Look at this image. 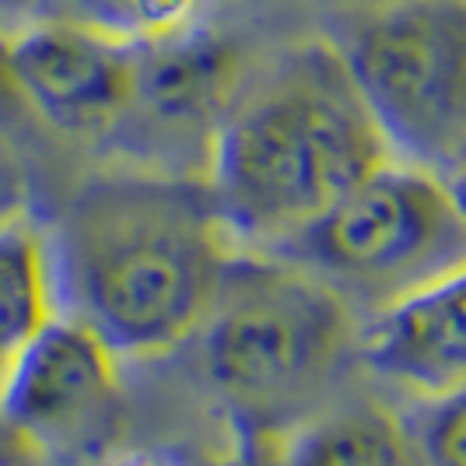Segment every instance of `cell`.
Here are the masks:
<instances>
[{"label": "cell", "instance_id": "6da1fadb", "mask_svg": "<svg viewBox=\"0 0 466 466\" xmlns=\"http://www.w3.org/2000/svg\"><path fill=\"white\" fill-rule=\"evenodd\" d=\"M64 312L123 361L193 344L238 257L208 176L119 165L70 197L53 232Z\"/></svg>", "mask_w": 466, "mask_h": 466}, {"label": "cell", "instance_id": "7a4b0ae2", "mask_svg": "<svg viewBox=\"0 0 466 466\" xmlns=\"http://www.w3.org/2000/svg\"><path fill=\"white\" fill-rule=\"evenodd\" d=\"M397 151L327 32L259 60L208 147L235 242L278 253Z\"/></svg>", "mask_w": 466, "mask_h": 466}, {"label": "cell", "instance_id": "3957f363", "mask_svg": "<svg viewBox=\"0 0 466 466\" xmlns=\"http://www.w3.org/2000/svg\"><path fill=\"white\" fill-rule=\"evenodd\" d=\"M358 333L361 312L316 270L242 249L193 344L210 397L249 442L278 452L337 403Z\"/></svg>", "mask_w": 466, "mask_h": 466}, {"label": "cell", "instance_id": "277c9868", "mask_svg": "<svg viewBox=\"0 0 466 466\" xmlns=\"http://www.w3.org/2000/svg\"><path fill=\"white\" fill-rule=\"evenodd\" d=\"M327 32L397 158L445 172L466 151V0H350Z\"/></svg>", "mask_w": 466, "mask_h": 466}, {"label": "cell", "instance_id": "5b68a950", "mask_svg": "<svg viewBox=\"0 0 466 466\" xmlns=\"http://www.w3.org/2000/svg\"><path fill=\"white\" fill-rule=\"evenodd\" d=\"M274 257L316 270L369 316L463 263L466 218L442 172L393 158Z\"/></svg>", "mask_w": 466, "mask_h": 466}, {"label": "cell", "instance_id": "8992f818", "mask_svg": "<svg viewBox=\"0 0 466 466\" xmlns=\"http://www.w3.org/2000/svg\"><path fill=\"white\" fill-rule=\"evenodd\" d=\"M0 418L39 460L109 456L123 428V358L64 312L11 372Z\"/></svg>", "mask_w": 466, "mask_h": 466}, {"label": "cell", "instance_id": "52a82bcc", "mask_svg": "<svg viewBox=\"0 0 466 466\" xmlns=\"http://www.w3.org/2000/svg\"><path fill=\"white\" fill-rule=\"evenodd\" d=\"M11 70L32 119L67 137H113L137 109V46L67 15L11 32Z\"/></svg>", "mask_w": 466, "mask_h": 466}, {"label": "cell", "instance_id": "ba28073f", "mask_svg": "<svg viewBox=\"0 0 466 466\" xmlns=\"http://www.w3.org/2000/svg\"><path fill=\"white\" fill-rule=\"evenodd\" d=\"M358 365L414 403L466 390V259L361 316Z\"/></svg>", "mask_w": 466, "mask_h": 466}, {"label": "cell", "instance_id": "9c48e42d", "mask_svg": "<svg viewBox=\"0 0 466 466\" xmlns=\"http://www.w3.org/2000/svg\"><path fill=\"white\" fill-rule=\"evenodd\" d=\"M257 64L242 35L214 22L168 43L137 46V109L127 130H151L179 144L204 140L210 147Z\"/></svg>", "mask_w": 466, "mask_h": 466}, {"label": "cell", "instance_id": "30bf717a", "mask_svg": "<svg viewBox=\"0 0 466 466\" xmlns=\"http://www.w3.org/2000/svg\"><path fill=\"white\" fill-rule=\"evenodd\" d=\"M56 316H64V299L53 235L22 214L0 225V393Z\"/></svg>", "mask_w": 466, "mask_h": 466}, {"label": "cell", "instance_id": "8fae6325", "mask_svg": "<svg viewBox=\"0 0 466 466\" xmlns=\"http://www.w3.org/2000/svg\"><path fill=\"white\" fill-rule=\"evenodd\" d=\"M280 466H424L410 424L375 397L344 400L278 449Z\"/></svg>", "mask_w": 466, "mask_h": 466}, {"label": "cell", "instance_id": "7c38bea8", "mask_svg": "<svg viewBox=\"0 0 466 466\" xmlns=\"http://www.w3.org/2000/svg\"><path fill=\"white\" fill-rule=\"evenodd\" d=\"M56 15L88 22L134 46H155L214 22L221 0H60Z\"/></svg>", "mask_w": 466, "mask_h": 466}, {"label": "cell", "instance_id": "4fadbf2b", "mask_svg": "<svg viewBox=\"0 0 466 466\" xmlns=\"http://www.w3.org/2000/svg\"><path fill=\"white\" fill-rule=\"evenodd\" d=\"M407 424L424 466H466V390L418 403Z\"/></svg>", "mask_w": 466, "mask_h": 466}, {"label": "cell", "instance_id": "5bb4252c", "mask_svg": "<svg viewBox=\"0 0 466 466\" xmlns=\"http://www.w3.org/2000/svg\"><path fill=\"white\" fill-rule=\"evenodd\" d=\"M22 214H28V183H25V172L18 158L0 140V225L15 221Z\"/></svg>", "mask_w": 466, "mask_h": 466}, {"label": "cell", "instance_id": "9a60e30c", "mask_svg": "<svg viewBox=\"0 0 466 466\" xmlns=\"http://www.w3.org/2000/svg\"><path fill=\"white\" fill-rule=\"evenodd\" d=\"M25 116L32 119L22 92L15 85V70H11V32H0V123Z\"/></svg>", "mask_w": 466, "mask_h": 466}, {"label": "cell", "instance_id": "2e32d148", "mask_svg": "<svg viewBox=\"0 0 466 466\" xmlns=\"http://www.w3.org/2000/svg\"><path fill=\"white\" fill-rule=\"evenodd\" d=\"M39 463V456L28 449L22 435L0 418V466H32Z\"/></svg>", "mask_w": 466, "mask_h": 466}, {"label": "cell", "instance_id": "e0dca14e", "mask_svg": "<svg viewBox=\"0 0 466 466\" xmlns=\"http://www.w3.org/2000/svg\"><path fill=\"white\" fill-rule=\"evenodd\" d=\"M106 466H183V460L162 449H119L106 456Z\"/></svg>", "mask_w": 466, "mask_h": 466}, {"label": "cell", "instance_id": "ac0fdd59", "mask_svg": "<svg viewBox=\"0 0 466 466\" xmlns=\"http://www.w3.org/2000/svg\"><path fill=\"white\" fill-rule=\"evenodd\" d=\"M445 176V183H449V189H452V197H456V204H460V210H463V218H466V151L456 158V162L449 165L442 172Z\"/></svg>", "mask_w": 466, "mask_h": 466}, {"label": "cell", "instance_id": "d6986e66", "mask_svg": "<svg viewBox=\"0 0 466 466\" xmlns=\"http://www.w3.org/2000/svg\"><path fill=\"white\" fill-rule=\"evenodd\" d=\"M228 466H259V463H253V460H235V463H228Z\"/></svg>", "mask_w": 466, "mask_h": 466}, {"label": "cell", "instance_id": "ffe728a7", "mask_svg": "<svg viewBox=\"0 0 466 466\" xmlns=\"http://www.w3.org/2000/svg\"><path fill=\"white\" fill-rule=\"evenodd\" d=\"M333 4H350V0H327V7H333Z\"/></svg>", "mask_w": 466, "mask_h": 466}]
</instances>
